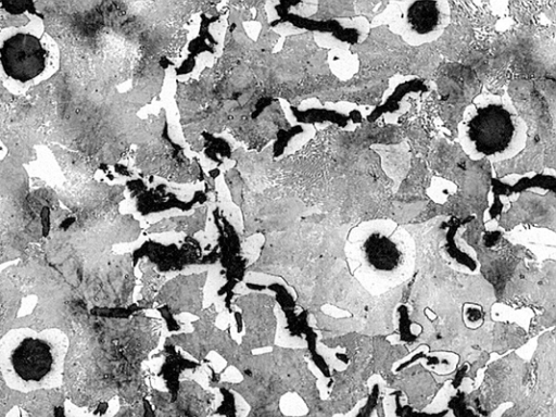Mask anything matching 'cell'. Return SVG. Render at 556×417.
Instances as JSON below:
<instances>
[{"instance_id": "cell-2", "label": "cell", "mask_w": 556, "mask_h": 417, "mask_svg": "<svg viewBox=\"0 0 556 417\" xmlns=\"http://www.w3.org/2000/svg\"><path fill=\"white\" fill-rule=\"evenodd\" d=\"M527 124L507 94L482 92L463 111L457 141L475 161L509 160L527 143Z\"/></svg>"}, {"instance_id": "cell-10", "label": "cell", "mask_w": 556, "mask_h": 417, "mask_svg": "<svg viewBox=\"0 0 556 417\" xmlns=\"http://www.w3.org/2000/svg\"><path fill=\"white\" fill-rule=\"evenodd\" d=\"M341 417H374V406L365 401Z\"/></svg>"}, {"instance_id": "cell-4", "label": "cell", "mask_w": 556, "mask_h": 417, "mask_svg": "<svg viewBox=\"0 0 556 417\" xmlns=\"http://www.w3.org/2000/svg\"><path fill=\"white\" fill-rule=\"evenodd\" d=\"M236 305L242 309L247 326L239 351L252 353L254 349L274 346L276 319L273 307L275 299L268 294H245L236 300Z\"/></svg>"}, {"instance_id": "cell-1", "label": "cell", "mask_w": 556, "mask_h": 417, "mask_svg": "<svg viewBox=\"0 0 556 417\" xmlns=\"http://www.w3.org/2000/svg\"><path fill=\"white\" fill-rule=\"evenodd\" d=\"M68 346V337L58 328L11 329L0 340L2 379L10 389L22 393L59 388Z\"/></svg>"}, {"instance_id": "cell-3", "label": "cell", "mask_w": 556, "mask_h": 417, "mask_svg": "<svg viewBox=\"0 0 556 417\" xmlns=\"http://www.w3.org/2000/svg\"><path fill=\"white\" fill-rule=\"evenodd\" d=\"M377 21L407 45L421 46L442 36L451 22V8L447 1L442 0L392 1Z\"/></svg>"}, {"instance_id": "cell-8", "label": "cell", "mask_w": 556, "mask_h": 417, "mask_svg": "<svg viewBox=\"0 0 556 417\" xmlns=\"http://www.w3.org/2000/svg\"><path fill=\"white\" fill-rule=\"evenodd\" d=\"M206 218V207H200L198 211L190 217L180 218H168L159 222L155 225H151L148 228V232H163L167 230H177L185 231L189 235L197 232L204 228Z\"/></svg>"}, {"instance_id": "cell-9", "label": "cell", "mask_w": 556, "mask_h": 417, "mask_svg": "<svg viewBox=\"0 0 556 417\" xmlns=\"http://www.w3.org/2000/svg\"><path fill=\"white\" fill-rule=\"evenodd\" d=\"M144 404L142 402H138L135 404H129L127 407H123L116 417H146L144 415Z\"/></svg>"}, {"instance_id": "cell-5", "label": "cell", "mask_w": 556, "mask_h": 417, "mask_svg": "<svg viewBox=\"0 0 556 417\" xmlns=\"http://www.w3.org/2000/svg\"><path fill=\"white\" fill-rule=\"evenodd\" d=\"M47 52L37 37L16 34L4 41L0 60L8 76L15 80L28 81L39 76L46 67Z\"/></svg>"}, {"instance_id": "cell-6", "label": "cell", "mask_w": 556, "mask_h": 417, "mask_svg": "<svg viewBox=\"0 0 556 417\" xmlns=\"http://www.w3.org/2000/svg\"><path fill=\"white\" fill-rule=\"evenodd\" d=\"M214 394L195 381H181L175 394L153 390L151 402L157 417H208Z\"/></svg>"}, {"instance_id": "cell-7", "label": "cell", "mask_w": 556, "mask_h": 417, "mask_svg": "<svg viewBox=\"0 0 556 417\" xmlns=\"http://www.w3.org/2000/svg\"><path fill=\"white\" fill-rule=\"evenodd\" d=\"M206 275L205 271L200 275L175 277L163 287L153 302L166 303L168 312L173 314L187 311L199 315L202 312V288Z\"/></svg>"}]
</instances>
